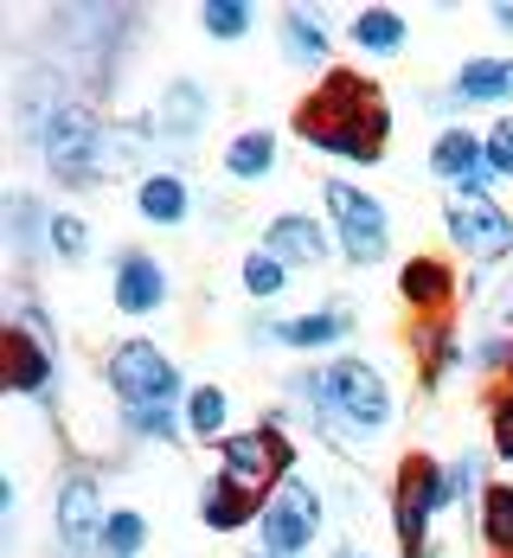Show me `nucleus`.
Wrapping results in <instances>:
<instances>
[{"mask_svg":"<svg viewBox=\"0 0 513 558\" xmlns=\"http://www.w3.org/2000/svg\"><path fill=\"white\" fill-rule=\"evenodd\" d=\"M462 360H468V353H462V335L450 328V315L417 328V366H424V386H443Z\"/></svg>","mask_w":513,"mask_h":558,"instance_id":"nucleus-26","label":"nucleus"},{"mask_svg":"<svg viewBox=\"0 0 513 558\" xmlns=\"http://www.w3.org/2000/svg\"><path fill=\"white\" fill-rule=\"evenodd\" d=\"M52 257L58 264H84L90 257V219L84 213H52Z\"/></svg>","mask_w":513,"mask_h":558,"instance_id":"nucleus-32","label":"nucleus"},{"mask_svg":"<svg viewBox=\"0 0 513 558\" xmlns=\"http://www.w3.org/2000/svg\"><path fill=\"white\" fill-rule=\"evenodd\" d=\"M103 520H110V507H103L97 475H90V469H71L52 495L58 558H103Z\"/></svg>","mask_w":513,"mask_h":558,"instance_id":"nucleus-9","label":"nucleus"},{"mask_svg":"<svg viewBox=\"0 0 513 558\" xmlns=\"http://www.w3.org/2000/svg\"><path fill=\"white\" fill-rule=\"evenodd\" d=\"M289 411H302L308 424H321L341 449H372L386 430H392V386L372 360L359 353H341L328 366H302L283 379Z\"/></svg>","mask_w":513,"mask_h":558,"instance_id":"nucleus-1","label":"nucleus"},{"mask_svg":"<svg viewBox=\"0 0 513 558\" xmlns=\"http://www.w3.org/2000/svg\"><path fill=\"white\" fill-rule=\"evenodd\" d=\"M475 533L494 558H513V482H488L481 513H475Z\"/></svg>","mask_w":513,"mask_h":558,"instance_id":"nucleus-27","label":"nucleus"},{"mask_svg":"<svg viewBox=\"0 0 513 558\" xmlns=\"http://www.w3.org/2000/svg\"><path fill=\"white\" fill-rule=\"evenodd\" d=\"M186 437L193 444H225L231 437V398H225V386H212V379H199V386L186 391Z\"/></svg>","mask_w":513,"mask_h":558,"instance_id":"nucleus-25","label":"nucleus"},{"mask_svg":"<svg viewBox=\"0 0 513 558\" xmlns=\"http://www.w3.org/2000/svg\"><path fill=\"white\" fill-rule=\"evenodd\" d=\"M295 135L334 161H353V168H372L392 142V104L379 97L372 77L359 71H328L302 104H295Z\"/></svg>","mask_w":513,"mask_h":558,"instance_id":"nucleus-2","label":"nucleus"},{"mask_svg":"<svg viewBox=\"0 0 513 558\" xmlns=\"http://www.w3.org/2000/svg\"><path fill=\"white\" fill-rule=\"evenodd\" d=\"M135 213L148 225H161V231H180V225L193 219V186H186V173L148 168L135 180Z\"/></svg>","mask_w":513,"mask_h":558,"instance_id":"nucleus-19","label":"nucleus"},{"mask_svg":"<svg viewBox=\"0 0 513 558\" xmlns=\"http://www.w3.org/2000/svg\"><path fill=\"white\" fill-rule=\"evenodd\" d=\"M430 173L450 186V199H456V193H488V186H494V173H488V148H481V135H475L468 122L437 129V142H430Z\"/></svg>","mask_w":513,"mask_h":558,"instance_id":"nucleus-13","label":"nucleus"},{"mask_svg":"<svg viewBox=\"0 0 513 558\" xmlns=\"http://www.w3.org/2000/svg\"><path fill=\"white\" fill-rule=\"evenodd\" d=\"M277 173V129H237L225 142V180L237 186H257V180H270Z\"/></svg>","mask_w":513,"mask_h":558,"instance_id":"nucleus-24","label":"nucleus"},{"mask_svg":"<svg viewBox=\"0 0 513 558\" xmlns=\"http://www.w3.org/2000/svg\"><path fill=\"white\" fill-rule=\"evenodd\" d=\"M173 295V277L168 264L155 257V251H115L110 264V302L129 315V322H148V315H161Z\"/></svg>","mask_w":513,"mask_h":558,"instance_id":"nucleus-12","label":"nucleus"},{"mask_svg":"<svg viewBox=\"0 0 513 558\" xmlns=\"http://www.w3.org/2000/svg\"><path fill=\"white\" fill-rule=\"evenodd\" d=\"M206 122H212V90H206V84H193V77H173L168 90L155 97V116H148L155 142H168V148L199 142V135H206Z\"/></svg>","mask_w":513,"mask_h":558,"instance_id":"nucleus-16","label":"nucleus"},{"mask_svg":"<svg viewBox=\"0 0 513 558\" xmlns=\"http://www.w3.org/2000/svg\"><path fill=\"white\" fill-rule=\"evenodd\" d=\"M334 558H359V553H353V546H341V553H334Z\"/></svg>","mask_w":513,"mask_h":558,"instance_id":"nucleus-39","label":"nucleus"},{"mask_svg":"<svg viewBox=\"0 0 513 558\" xmlns=\"http://www.w3.org/2000/svg\"><path fill=\"white\" fill-rule=\"evenodd\" d=\"M264 251L283 257L289 270H321L341 244H334V225L328 219H308V213H277L264 225Z\"/></svg>","mask_w":513,"mask_h":558,"instance_id":"nucleus-15","label":"nucleus"},{"mask_svg":"<svg viewBox=\"0 0 513 558\" xmlns=\"http://www.w3.org/2000/svg\"><path fill=\"white\" fill-rule=\"evenodd\" d=\"M443 231H450V244H456L462 257H475V264H501L513 251V213L494 193H456L443 206Z\"/></svg>","mask_w":513,"mask_h":558,"instance_id":"nucleus-10","label":"nucleus"},{"mask_svg":"<svg viewBox=\"0 0 513 558\" xmlns=\"http://www.w3.org/2000/svg\"><path fill=\"white\" fill-rule=\"evenodd\" d=\"M321 533H328V495L295 469L283 488L264 501V513H257V546L277 558H308Z\"/></svg>","mask_w":513,"mask_h":558,"instance_id":"nucleus-7","label":"nucleus"},{"mask_svg":"<svg viewBox=\"0 0 513 558\" xmlns=\"http://www.w3.org/2000/svg\"><path fill=\"white\" fill-rule=\"evenodd\" d=\"M468 366H475V373H508L513 379V335L475 340V347H468Z\"/></svg>","mask_w":513,"mask_h":558,"instance_id":"nucleus-36","label":"nucleus"},{"mask_svg":"<svg viewBox=\"0 0 513 558\" xmlns=\"http://www.w3.org/2000/svg\"><path fill=\"white\" fill-rule=\"evenodd\" d=\"M346 39H353V52H366V58H399L411 46V20L399 7H359L346 20Z\"/></svg>","mask_w":513,"mask_h":558,"instance_id":"nucleus-21","label":"nucleus"},{"mask_svg":"<svg viewBox=\"0 0 513 558\" xmlns=\"http://www.w3.org/2000/svg\"><path fill=\"white\" fill-rule=\"evenodd\" d=\"M321 206H328V225H334V244L353 270H372L392 257V213L379 193L353 186V180H328L321 186Z\"/></svg>","mask_w":513,"mask_h":558,"instance_id":"nucleus-5","label":"nucleus"},{"mask_svg":"<svg viewBox=\"0 0 513 558\" xmlns=\"http://www.w3.org/2000/svg\"><path fill=\"white\" fill-rule=\"evenodd\" d=\"M251 558H277V553H264V546H251Z\"/></svg>","mask_w":513,"mask_h":558,"instance_id":"nucleus-38","label":"nucleus"},{"mask_svg":"<svg viewBox=\"0 0 513 558\" xmlns=\"http://www.w3.org/2000/svg\"><path fill=\"white\" fill-rule=\"evenodd\" d=\"M219 469L231 482H244L251 495H277L289 475H295V437L283 430V417H264L257 430H231L219 444Z\"/></svg>","mask_w":513,"mask_h":558,"instance_id":"nucleus-8","label":"nucleus"},{"mask_svg":"<svg viewBox=\"0 0 513 558\" xmlns=\"http://www.w3.org/2000/svg\"><path fill=\"white\" fill-rule=\"evenodd\" d=\"M103 386L122 411H148V404H186V386H180V366L155 340H115L103 353Z\"/></svg>","mask_w":513,"mask_h":558,"instance_id":"nucleus-6","label":"nucleus"},{"mask_svg":"<svg viewBox=\"0 0 513 558\" xmlns=\"http://www.w3.org/2000/svg\"><path fill=\"white\" fill-rule=\"evenodd\" d=\"M450 97L456 104H513V58H462Z\"/></svg>","mask_w":513,"mask_h":558,"instance_id":"nucleus-23","label":"nucleus"},{"mask_svg":"<svg viewBox=\"0 0 513 558\" xmlns=\"http://www.w3.org/2000/svg\"><path fill=\"white\" fill-rule=\"evenodd\" d=\"M199 26H206V39H251V26H257V7H244V0H206L199 7Z\"/></svg>","mask_w":513,"mask_h":558,"instance_id":"nucleus-31","label":"nucleus"},{"mask_svg":"<svg viewBox=\"0 0 513 558\" xmlns=\"http://www.w3.org/2000/svg\"><path fill=\"white\" fill-rule=\"evenodd\" d=\"M443 507H450L443 462L411 449L399 462V475H392V539H399L404 558H430V526H437Z\"/></svg>","mask_w":513,"mask_h":558,"instance_id":"nucleus-4","label":"nucleus"},{"mask_svg":"<svg viewBox=\"0 0 513 558\" xmlns=\"http://www.w3.org/2000/svg\"><path fill=\"white\" fill-rule=\"evenodd\" d=\"M257 513H264V495H251L244 482H231L225 469L199 488V520L212 533H244V526H257Z\"/></svg>","mask_w":513,"mask_h":558,"instance_id":"nucleus-20","label":"nucleus"},{"mask_svg":"<svg viewBox=\"0 0 513 558\" xmlns=\"http://www.w3.org/2000/svg\"><path fill=\"white\" fill-rule=\"evenodd\" d=\"M0 225H7V251H13L20 264L52 257V206H46V199L7 193V199H0Z\"/></svg>","mask_w":513,"mask_h":558,"instance_id":"nucleus-18","label":"nucleus"},{"mask_svg":"<svg viewBox=\"0 0 513 558\" xmlns=\"http://www.w3.org/2000/svg\"><path fill=\"white\" fill-rule=\"evenodd\" d=\"M122 430L135 444H180L186 437V411L180 404H148V411H122Z\"/></svg>","mask_w":513,"mask_h":558,"instance_id":"nucleus-28","label":"nucleus"},{"mask_svg":"<svg viewBox=\"0 0 513 558\" xmlns=\"http://www.w3.org/2000/svg\"><path fill=\"white\" fill-rule=\"evenodd\" d=\"M33 142H39L46 173H52L58 186H97V180H110V122L90 104H77V97H64L58 110H46V122L33 129Z\"/></svg>","mask_w":513,"mask_h":558,"instance_id":"nucleus-3","label":"nucleus"},{"mask_svg":"<svg viewBox=\"0 0 513 558\" xmlns=\"http://www.w3.org/2000/svg\"><path fill=\"white\" fill-rule=\"evenodd\" d=\"M456 289H462V277H456V264L450 257H411L399 270V295H404V308L411 315H424V322H443L450 308H456Z\"/></svg>","mask_w":513,"mask_h":558,"instance_id":"nucleus-17","label":"nucleus"},{"mask_svg":"<svg viewBox=\"0 0 513 558\" xmlns=\"http://www.w3.org/2000/svg\"><path fill=\"white\" fill-rule=\"evenodd\" d=\"M494 26H501V33H513V7H508V0L494 7Z\"/></svg>","mask_w":513,"mask_h":558,"instance_id":"nucleus-37","label":"nucleus"},{"mask_svg":"<svg viewBox=\"0 0 513 558\" xmlns=\"http://www.w3.org/2000/svg\"><path fill=\"white\" fill-rule=\"evenodd\" d=\"M148 553V513L142 507H110L103 520V558H142Z\"/></svg>","mask_w":513,"mask_h":558,"instance_id":"nucleus-29","label":"nucleus"},{"mask_svg":"<svg viewBox=\"0 0 513 558\" xmlns=\"http://www.w3.org/2000/svg\"><path fill=\"white\" fill-rule=\"evenodd\" d=\"M346 335H353L346 308H308V315H283V322L251 328L257 347H289V353H328V347H346Z\"/></svg>","mask_w":513,"mask_h":558,"instance_id":"nucleus-14","label":"nucleus"},{"mask_svg":"<svg viewBox=\"0 0 513 558\" xmlns=\"http://www.w3.org/2000/svg\"><path fill=\"white\" fill-rule=\"evenodd\" d=\"M481 148H488V173L494 180H513V116L481 129Z\"/></svg>","mask_w":513,"mask_h":558,"instance_id":"nucleus-33","label":"nucleus"},{"mask_svg":"<svg viewBox=\"0 0 513 558\" xmlns=\"http://www.w3.org/2000/svg\"><path fill=\"white\" fill-rule=\"evenodd\" d=\"M488 430H494V456L513 469V386H501L488 398Z\"/></svg>","mask_w":513,"mask_h":558,"instance_id":"nucleus-34","label":"nucleus"},{"mask_svg":"<svg viewBox=\"0 0 513 558\" xmlns=\"http://www.w3.org/2000/svg\"><path fill=\"white\" fill-rule=\"evenodd\" d=\"M0 347H7V391H20L33 404H52L58 398V340L26 328V322H13L0 335Z\"/></svg>","mask_w":513,"mask_h":558,"instance_id":"nucleus-11","label":"nucleus"},{"mask_svg":"<svg viewBox=\"0 0 513 558\" xmlns=\"http://www.w3.org/2000/svg\"><path fill=\"white\" fill-rule=\"evenodd\" d=\"M443 482H450V507L468 501V495H488V482H481V456H456V462H443Z\"/></svg>","mask_w":513,"mask_h":558,"instance_id":"nucleus-35","label":"nucleus"},{"mask_svg":"<svg viewBox=\"0 0 513 558\" xmlns=\"http://www.w3.org/2000/svg\"><path fill=\"white\" fill-rule=\"evenodd\" d=\"M289 282H295V270H289L283 257H270L264 244H257V251L244 257V295H251V302H277Z\"/></svg>","mask_w":513,"mask_h":558,"instance_id":"nucleus-30","label":"nucleus"},{"mask_svg":"<svg viewBox=\"0 0 513 558\" xmlns=\"http://www.w3.org/2000/svg\"><path fill=\"white\" fill-rule=\"evenodd\" d=\"M277 39H283V58L295 71H328V26H321V13H308V7H289L283 20H277Z\"/></svg>","mask_w":513,"mask_h":558,"instance_id":"nucleus-22","label":"nucleus"}]
</instances>
